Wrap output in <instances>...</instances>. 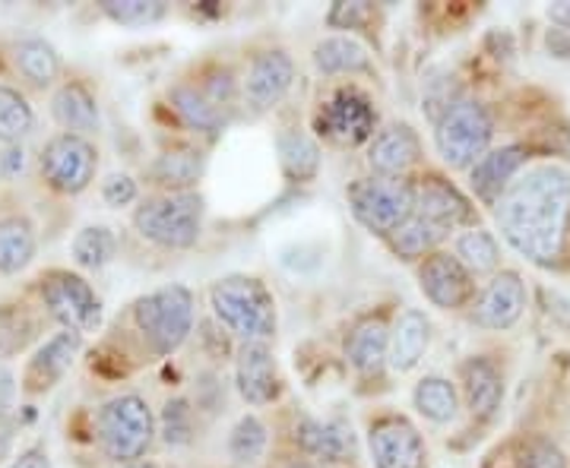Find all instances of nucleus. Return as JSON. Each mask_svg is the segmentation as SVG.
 <instances>
[{
	"label": "nucleus",
	"mask_w": 570,
	"mask_h": 468,
	"mask_svg": "<svg viewBox=\"0 0 570 468\" xmlns=\"http://www.w3.org/2000/svg\"><path fill=\"white\" fill-rule=\"evenodd\" d=\"M494 222L523 260L539 269L568 266L570 171L564 165H535L510 183L494 206Z\"/></svg>",
	"instance_id": "1"
},
{
	"label": "nucleus",
	"mask_w": 570,
	"mask_h": 468,
	"mask_svg": "<svg viewBox=\"0 0 570 468\" xmlns=\"http://www.w3.org/2000/svg\"><path fill=\"white\" fill-rule=\"evenodd\" d=\"M209 307L216 323L232 332L242 346L266 342L276 336L279 313L273 291L257 276H225L209 286Z\"/></svg>",
	"instance_id": "2"
},
{
	"label": "nucleus",
	"mask_w": 570,
	"mask_h": 468,
	"mask_svg": "<svg viewBox=\"0 0 570 468\" xmlns=\"http://www.w3.org/2000/svg\"><path fill=\"white\" fill-rule=\"evenodd\" d=\"M130 320L137 326L146 348L159 358H171L190 339L197 323V298L187 286H163L142 295L130 307Z\"/></svg>",
	"instance_id": "3"
},
{
	"label": "nucleus",
	"mask_w": 570,
	"mask_h": 468,
	"mask_svg": "<svg viewBox=\"0 0 570 468\" xmlns=\"http://www.w3.org/2000/svg\"><path fill=\"white\" fill-rule=\"evenodd\" d=\"M156 430L159 421L140 392H121L108 399L96 415V440L105 459L115 466L142 462V456L156 440Z\"/></svg>",
	"instance_id": "4"
},
{
	"label": "nucleus",
	"mask_w": 570,
	"mask_h": 468,
	"mask_svg": "<svg viewBox=\"0 0 570 468\" xmlns=\"http://www.w3.org/2000/svg\"><path fill=\"white\" fill-rule=\"evenodd\" d=\"M206 203L197 190L153 193L134 209V228L142 241L163 250H190L204 235Z\"/></svg>",
	"instance_id": "5"
},
{
	"label": "nucleus",
	"mask_w": 570,
	"mask_h": 468,
	"mask_svg": "<svg viewBox=\"0 0 570 468\" xmlns=\"http://www.w3.org/2000/svg\"><path fill=\"white\" fill-rule=\"evenodd\" d=\"M494 118L479 99H456L434 121V149L453 171H472L491 152Z\"/></svg>",
	"instance_id": "6"
},
{
	"label": "nucleus",
	"mask_w": 570,
	"mask_h": 468,
	"mask_svg": "<svg viewBox=\"0 0 570 468\" xmlns=\"http://www.w3.org/2000/svg\"><path fill=\"white\" fill-rule=\"evenodd\" d=\"M348 209L365 231L387 241L390 235L415 216V190L409 178L367 175L346 190Z\"/></svg>",
	"instance_id": "7"
},
{
	"label": "nucleus",
	"mask_w": 570,
	"mask_h": 468,
	"mask_svg": "<svg viewBox=\"0 0 570 468\" xmlns=\"http://www.w3.org/2000/svg\"><path fill=\"white\" fill-rule=\"evenodd\" d=\"M39 295L45 313L70 332H96L102 326V298L96 288L70 269H48L39 279Z\"/></svg>",
	"instance_id": "8"
},
{
	"label": "nucleus",
	"mask_w": 570,
	"mask_h": 468,
	"mask_svg": "<svg viewBox=\"0 0 570 468\" xmlns=\"http://www.w3.org/2000/svg\"><path fill=\"white\" fill-rule=\"evenodd\" d=\"M39 168L45 183L61 197H80L96 181L99 171V149L89 143V137L77 133H55L39 156Z\"/></svg>",
	"instance_id": "9"
},
{
	"label": "nucleus",
	"mask_w": 570,
	"mask_h": 468,
	"mask_svg": "<svg viewBox=\"0 0 570 468\" xmlns=\"http://www.w3.org/2000/svg\"><path fill=\"white\" fill-rule=\"evenodd\" d=\"M374 468H428V444L406 415H381L367 428Z\"/></svg>",
	"instance_id": "10"
},
{
	"label": "nucleus",
	"mask_w": 570,
	"mask_h": 468,
	"mask_svg": "<svg viewBox=\"0 0 570 468\" xmlns=\"http://www.w3.org/2000/svg\"><path fill=\"white\" fill-rule=\"evenodd\" d=\"M321 133L343 146H362L374 140L377 127V108L362 89L343 86L321 104Z\"/></svg>",
	"instance_id": "11"
},
{
	"label": "nucleus",
	"mask_w": 570,
	"mask_h": 468,
	"mask_svg": "<svg viewBox=\"0 0 570 468\" xmlns=\"http://www.w3.org/2000/svg\"><path fill=\"white\" fill-rule=\"evenodd\" d=\"M292 86H295L292 54L285 48H264L247 63L245 80H242V102L247 111L266 114L292 92Z\"/></svg>",
	"instance_id": "12"
},
{
	"label": "nucleus",
	"mask_w": 570,
	"mask_h": 468,
	"mask_svg": "<svg viewBox=\"0 0 570 468\" xmlns=\"http://www.w3.org/2000/svg\"><path fill=\"white\" fill-rule=\"evenodd\" d=\"M527 301H530V295H527L523 276L513 269H501L475 295V301L469 307V320L482 329H491V332H508L523 320Z\"/></svg>",
	"instance_id": "13"
},
{
	"label": "nucleus",
	"mask_w": 570,
	"mask_h": 468,
	"mask_svg": "<svg viewBox=\"0 0 570 468\" xmlns=\"http://www.w3.org/2000/svg\"><path fill=\"white\" fill-rule=\"evenodd\" d=\"M419 288L438 310H466L479 295L475 276L450 250H438L419 263Z\"/></svg>",
	"instance_id": "14"
},
{
	"label": "nucleus",
	"mask_w": 570,
	"mask_h": 468,
	"mask_svg": "<svg viewBox=\"0 0 570 468\" xmlns=\"http://www.w3.org/2000/svg\"><path fill=\"white\" fill-rule=\"evenodd\" d=\"M412 190H415V216L438 225L441 231L450 235L456 228L475 225V206L444 175H422L419 181H412Z\"/></svg>",
	"instance_id": "15"
},
{
	"label": "nucleus",
	"mask_w": 570,
	"mask_h": 468,
	"mask_svg": "<svg viewBox=\"0 0 570 468\" xmlns=\"http://www.w3.org/2000/svg\"><path fill=\"white\" fill-rule=\"evenodd\" d=\"M235 387L250 408H266L283 399V374L266 342L235 348Z\"/></svg>",
	"instance_id": "16"
},
{
	"label": "nucleus",
	"mask_w": 570,
	"mask_h": 468,
	"mask_svg": "<svg viewBox=\"0 0 570 468\" xmlns=\"http://www.w3.org/2000/svg\"><path fill=\"white\" fill-rule=\"evenodd\" d=\"M82 351V336L80 332H70V329H61L55 332L51 339H45L36 355L29 358V365L22 370L20 389L26 396H45L51 389L58 387L63 380V374L73 367L77 355Z\"/></svg>",
	"instance_id": "17"
},
{
	"label": "nucleus",
	"mask_w": 570,
	"mask_h": 468,
	"mask_svg": "<svg viewBox=\"0 0 570 468\" xmlns=\"http://www.w3.org/2000/svg\"><path fill=\"white\" fill-rule=\"evenodd\" d=\"M460 389L469 415L479 425H491L504 406V374L489 355H472L460 365Z\"/></svg>",
	"instance_id": "18"
},
{
	"label": "nucleus",
	"mask_w": 570,
	"mask_h": 468,
	"mask_svg": "<svg viewBox=\"0 0 570 468\" xmlns=\"http://www.w3.org/2000/svg\"><path fill=\"white\" fill-rule=\"evenodd\" d=\"M422 162V140L409 123H384L367 143V168L381 178H406Z\"/></svg>",
	"instance_id": "19"
},
{
	"label": "nucleus",
	"mask_w": 570,
	"mask_h": 468,
	"mask_svg": "<svg viewBox=\"0 0 570 468\" xmlns=\"http://www.w3.org/2000/svg\"><path fill=\"white\" fill-rule=\"evenodd\" d=\"M527 159H530V152L520 143L491 149L489 156L469 171V190L482 206H498L510 183L517 181V175L527 168Z\"/></svg>",
	"instance_id": "20"
},
{
	"label": "nucleus",
	"mask_w": 570,
	"mask_h": 468,
	"mask_svg": "<svg viewBox=\"0 0 570 468\" xmlns=\"http://www.w3.org/2000/svg\"><path fill=\"white\" fill-rule=\"evenodd\" d=\"M292 444L305 456L307 462L314 466H343L352 459V437H346V430L333 421H321L302 415L292 428Z\"/></svg>",
	"instance_id": "21"
},
{
	"label": "nucleus",
	"mask_w": 570,
	"mask_h": 468,
	"mask_svg": "<svg viewBox=\"0 0 570 468\" xmlns=\"http://www.w3.org/2000/svg\"><path fill=\"white\" fill-rule=\"evenodd\" d=\"M206 175V152L200 146H168L163 149L153 165L146 168L149 183L159 187V193H187L197 190V183Z\"/></svg>",
	"instance_id": "22"
},
{
	"label": "nucleus",
	"mask_w": 570,
	"mask_h": 468,
	"mask_svg": "<svg viewBox=\"0 0 570 468\" xmlns=\"http://www.w3.org/2000/svg\"><path fill=\"white\" fill-rule=\"evenodd\" d=\"M346 361L358 377H381L390 365V326L384 317H365L346 336Z\"/></svg>",
	"instance_id": "23"
},
{
	"label": "nucleus",
	"mask_w": 570,
	"mask_h": 468,
	"mask_svg": "<svg viewBox=\"0 0 570 468\" xmlns=\"http://www.w3.org/2000/svg\"><path fill=\"white\" fill-rule=\"evenodd\" d=\"M51 118L61 123L63 133H77V137H89L102 127L99 99L82 80H67L55 89Z\"/></svg>",
	"instance_id": "24"
},
{
	"label": "nucleus",
	"mask_w": 570,
	"mask_h": 468,
	"mask_svg": "<svg viewBox=\"0 0 570 468\" xmlns=\"http://www.w3.org/2000/svg\"><path fill=\"white\" fill-rule=\"evenodd\" d=\"M168 108L175 111V118L187 127L194 137H219L225 130V111L206 99V92L197 82L181 80L168 89Z\"/></svg>",
	"instance_id": "25"
},
{
	"label": "nucleus",
	"mask_w": 570,
	"mask_h": 468,
	"mask_svg": "<svg viewBox=\"0 0 570 468\" xmlns=\"http://www.w3.org/2000/svg\"><path fill=\"white\" fill-rule=\"evenodd\" d=\"M428 346H431V320L425 317V310L409 307L390 326V367L396 374L415 370L428 355Z\"/></svg>",
	"instance_id": "26"
},
{
	"label": "nucleus",
	"mask_w": 570,
	"mask_h": 468,
	"mask_svg": "<svg viewBox=\"0 0 570 468\" xmlns=\"http://www.w3.org/2000/svg\"><path fill=\"white\" fill-rule=\"evenodd\" d=\"M314 67L324 77H358V73H374V63L367 48L352 36H330V39L314 44Z\"/></svg>",
	"instance_id": "27"
},
{
	"label": "nucleus",
	"mask_w": 570,
	"mask_h": 468,
	"mask_svg": "<svg viewBox=\"0 0 570 468\" xmlns=\"http://www.w3.org/2000/svg\"><path fill=\"white\" fill-rule=\"evenodd\" d=\"M276 152H279V168H283V175L292 183H307L317 178V171H321V146H317V140L311 133L298 130V127L283 130L276 137Z\"/></svg>",
	"instance_id": "28"
},
{
	"label": "nucleus",
	"mask_w": 570,
	"mask_h": 468,
	"mask_svg": "<svg viewBox=\"0 0 570 468\" xmlns=\"http://www.w3.org/2000/svg\"><path fill=\"white\" fill-rule=\"evenodd\" d=\"M13 67L20 70V77L32 86H51L61 77V54L58 48L41 36H26L13 44Z\"/></svg>",
	"instance_id": "29"
},
{
	"label": "nucleus",
	"mask_w": 570,
	"mask_h": 468,
	"mask_svg": "<svg viewBox=\"0 0 570 468\" xmlns=\"http://www.w3.org/2000/svg\"><path fill=\"white\" fill-rule=\"evenodd\" d=\"M412 406L431 425H453L460 415V389L441 374H428L412 389Z\"/></svg>",
	"instance_id": "30"
},
{
	"label": "nucleus",
	"mask_w": 570,
	"mask_h": 468,
	"mask_svg": "<svg viewBox=\"0 0 570 468\" xmlns=\"http://www.w3.org/2000/svg\"><path fill=\"white\" fill-rule=\"evenodd\" d=\"M36 228L22 216H7L0 219V272L17 276L26 266L36 260Z\"/></svg>",
	"instance_id": "31"
},
{
	"label": "nucleus",
	"mask_w": 570,
	"mask_h": 468,
	"mask_svg": "<svg viewBox=\"0 0 570 468\" xmlns=\"http://www.w3.org/2000/svg\"><path fill=\"white\" fill-rule=\"evenodd\" d=\"M444 238H448V231H441L438 225L425 222V219H419V216H412L409 222H403L393 235L387 238V247L400 257V260H406V263H422L428 260L431 253H438L441 245H444Z\"/></svg>",
	"instance_id": "32"
},
{
	"label": "nucleus",
	"mask_w": 570,
	"mask_h": 468,
	"mask_svg": "<svg viewBox=\"0 0 570 468\" xmlns=\"http://www.w3.org/2000/svg\"><path fill=\"white\" fill-rule=\"evenodd\" d=\"M453 253H456V260L466 266L472 276H494L498 266H501V250H498L494 235L485 231V228H479V225H472L463 235H456Z\"/></svg>",
	"instance_id": "33"
},
{
	"label": "nucleus",
	"mask_w": 570,
	"mask_h": 468,
	"mask_svg": "<svg viewBox=\"0 0 570 468\" xmlns=\"http://www.w3.org/2000/svg\"><path fill=\"white\" fill-rule=\"evenodd\" d=\"M39 317L26 305H0V358H17L39 339Z\"/></svg>",
	"instance_id": "34"
},
{
	"label": "nucleus",
	"mask_w": 570,
	"mask_h": 468,
	"mask_svg": "<svg viewBox=\"0 0 570 468\" xmlns=\"http://www.w3.org/2000/svg\"><path fill=\"white\" fill-rule=\"evenodd\" d=\"M494 462L501 468H568V456L546 437H520Z\"/></svg>",
	"instance_id": "35"
},
{
	"label": "nucleus",
	"mask_w": 570,
	"mask_h": 468,
	"mask_svg": "<svg viewBox=\"0 0 570 468\" xmlns=\"http://www.w3.org/2000/svg\"><path fill=\"white\" fill-rule=\"evenodd\" d=\"M73 260L82 269H105L118 257V235L108 225H86L73 238Z\"/></svg>",
	"instance_id": "36"
},
{
	"label": "nucleus",
	"mask_w": 570,
	"mask_h": 468,
	"mask_svg": "<svg viewBox=\"0 0 570 468\" xmlns=\"http://www.w3.org/2000/svg\"><path fill=\"white\" fill-rule=\"evenodd\" d=\"M36 127V111L20 89L0 82V143L20 146L22 137H29Z\"/></svg>",
	"instance_id": "37"
},
{
	"label": "nucleus",
	"mask_w": 570,
	"mask_h": 468,
	"mask_svg": "<svg viewBox=\"0 0 570 468\" xmlns=\"http://www.w3.org/2000/svg\"><path fill=\"white\" fill-rule=\"evenodd\" d=\"M266 447H269V428L257 415H245L238 418V425L228 434V456L238 466H254L257 459H264Z\"/></svg>",
	"instance_id": "38"
},
{
	"label": "nucleus",
	"mask_w": 570,
	"mask_h": 468,
	"mask_svg": "<svg viewBox=\"0 0 570 468\" xmlns=\"http://www.w3.org/2000/svg\"><path fill=\"white\" fill-rule=\"evenodd\" d=\"M159 434H163L165 447H190L197 437V415H194V402L175 396L163 406L159 415Z\"/></svg>",
	"instance_id": "39"
},
{
	"label": "nucleus",
	"mask_w": 570,
	"mask_h": 468,
	"mask_svg": "<svg viewBox=\"0 0 570 468\" xmlns=\"http://www.w3.org/2000/svg\"><path fill=\"white\" fill-rule=\"evenodd\" d=\"M99 10L115 26H127V29L153 26V22L165 20V13H168V7L159 0H102Z\"/></svg>",
	"instance_id": "40"
},
{
	"label": "nucleus",
	"mask_w": 570,
	"mask_h": 468,
	"mask_svg": "<svg viewBox=\"0 0 570 468\" xmlns=\"http://www.w3.org/2000/svg\"><path fill=\"white\" fill-rule=\"evenodd\" d=\"M197 86L204 89L206 99L216 104L219 111H225V114L242 102V82L235 80V73L228 67H209L206 73H200Z\"/></svg>",
	"instance_id": "41"
},
{
	"label": "nucleus",
	"mask_w": 570,
	"mask_h": 468,
	"mask_svg": "<svg viewBox=\"0 0 570 468\" xmlns=\"http://www.w3.org/2000/svg\"><path fill=\"white\" fill-rule=\"evenodd\" d=\"M374 7L371 3H333L326 13V26L333 29H362L374 22Z\"/></svg>",
	"instance_id": "42"
},
{
	"label": "nucleus",
	"mask_w": 570,
	"mask_h": 468,
	"mask_svg": "<svg viewBox=\"0 0 570 468\" xmlns=\"http://www.w3.org/2000/svg\"><path fill=\"white\" fill-rule=\"evenodd\" d=\"M137 197H140V187L137 181L130 178V175H108L102 181V200L111 209H124V206L137 203Z\"/></svg>",
	"instance_id": "43"
},
{
	"label": "nucleus",
	"mask_w": 570,
	"mask_h": 468,
	"mask_svg": "<svg viewBox=\"0 0 570 468\" xmlns=\"http://www.w3.org/2000/svg\"><path fill=\"white\" fill-rule=\"evenodd\" d=\"M10 468H55V466H51L48 449L41 447V444H32V447L20 449V456H13Z\"/></svg>",
	"instance_id": "44"
},
{
	"label": "nucleus",
	"mask_w": 570,
	"mask_h": 468,
	"mask_svg": "<svg viewBox=\"0 0 570 468\" xmlns=\"http://www.w3.org/2000/svg\"><path fill=\"white\" fill-rule=\"evenodd\" d=\"M17 392H20V384L13 377V370L0 361V415H10V408L17 402Z\"/></svg>",
	"instance_id": "45"
},
{
	"label": "nucleus",
	"mask_w": 570,
	"mask_h": 468,
	"mask_svg": "<svg viewBox=\"0 0 570 468\" xmlns=\"http://www.w3.org/2000/svg\"><path fill=\"white\" fill-rule=\"evenodd\" d=\"M22 168H26V149L22 146H3V152H0V175L3 178H17V175H22Z\"/></svg>",
	"instance_id": "46"
},
{
	"label": "nucleus",
	"mask_w": 570,
	"mask_h": 468,
	"mask_svg": "<svg viewBox=\"0 0 570 468\" xmlns=\"http://www.w3.org/2000/svg\"><path fill=\"white\" fill-rule=\"evenodd\" d=\"M13 440H17V425H13V418H10V415H0V466L10 459Z\"/></svg>",
	"instance_id": "47"
},
{
	"label": "nucleus",
	"mask_w": 570,
	"mask_h": 468,
	"mask_svg": "<svg viewBox=\"0 0 570 468\" xmlns=\"http://www.w3.org/2000/svg\"><path fill=\"white\" fill-rule=\"evenodd\" d=\"M549 51L554 58H570V32L568 29H549Z\"/></svg>",
	"instance_id": "48"
},
{
	"label": "nucleus",
	"mask_w": 570,
	"mask_h": 468,
	"mask_svg": "<svg viewBox=\"0 0 570 468\" xmlns=\"http://www.w3.org/2000/svg\"><path fill=\"white\" fill-rule=\"evenodd\" d=\"M546 17L554 29H568L570 32V0L564 3H551L549 10H546Z\"/></svg>",
	"instance_id": "49"
},
{
	"label": "nucleus",
	"mask_w": 570,
	"mask_h": 468,
	"mask_svg": "<svg viewBox=\"0 0 570 468\" xmlns=\"http://www.w3.org/2000/svg\"><path fill=\"white\" fill-rule=\"evenodd\" d=\"M115 468H159V466H156V462H146V459H142V462H130V466H115Z\"/></svg>",
	"instance_id": "50"
}]
</instances>
